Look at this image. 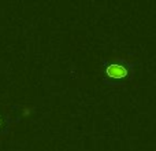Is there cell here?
<instances>
[{"mask_svg": "<svg viewBox=\"0 0 156 151\" xmlns=\"http://www.w3.org/2000/svg\"><path fill=\"white\" fill-rule=\"evenodd\" d=\"M105 73H107L108 77L123 78V77H126L127 70H126V68H125V66H121V65H110V66H107V69H105Z\"/></svg>", "mask_w": 156, "mask_h": 151, "instance_id": "1", "label": "cell"}, {"mask_svg": "<svg viewBox=\"0 0 156 151\" xmlns=\"http://www.w3.org/2000/svg\"><path fill=\"white\" fill-rule=\"evenodd\" d=\"M29 113H30V109H25V110H23V114H25V116H27Z\"/></svg>", "mask_w": 156, "mask_h": 151, "instance_id": "2", "label": "cell"}]
</instances>
